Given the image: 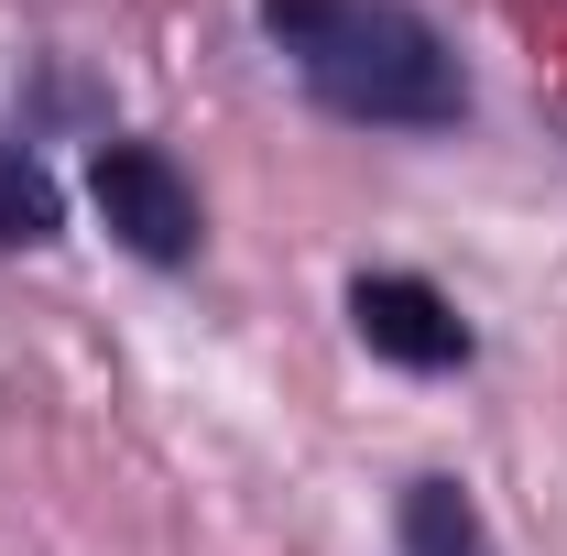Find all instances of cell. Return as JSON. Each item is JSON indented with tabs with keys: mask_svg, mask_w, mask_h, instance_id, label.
I'll use <instances>...</instances> for the list:
<instances>
[{
	"mask_svg": "<svg viewBox=\"0 0 567 556\" xmlns=\"http://www.w3.org/2000/svg\"><path fill=\"white\" fill-rule=\"evenodd\" d=\"M262 33L295 55L306 99L360 132H458L470 121V76L415 0H262Z\"/></svg>",
	"mask_w": 567,
	"mask_h": 556,
	"instance_id": "6da1fadb",
	"label": "cell"
},
{
	"mask_svg": "<svg viewBox=\"0 0 567 556\" xmlns=\"http://www.w3.org/2000/svg\"><path fill=\"white\" fill-rule=\"evenodd\" d=\"M87 197H99V218H110V240L142 251V262H197V240H208L197 186H186V164H175L164 142H99Z\"/></svg>",
	"mask_w": 567,
	"mask_h": 556,
	"instance_id": "7a4b0ae2",
	"label": "cell"
},
{
	"mask_svg": "<svg viewBox=\"0 0 567 556\" xmlns=\"http://www.w3.org/2000/svg\"><path fill=\"white\" fill-rule=\"evenodd\" d=\"M350 328L371 360H393V371H470V317L436 295L425 274H360L350 284Z\"/></svg>",
	"mask_w": 567,
	"mask_h": 556,
	"instance_id": "3957f363",
	"label": "cell"
},
{
	"mask_svg": "<svg viewBox=\"0 0 567 556\" xmlns=\"http://www.w3.org/2000/svg\"><path fill=\"white\" fill-rule=\"evenodd\" d=\"M66 229V186L22 132H0V251H44Z\"/></svg>",
	"mask_w": 567,
	"mask_h": 556,
	"instance_id": "277c9868",
	"label": "cell"
},
{
	"mask_svg": "<svg viewBox=\"0 0 567 556\" xmlns=\"http://www.w3.org/2000/svg\"><path fill=\"white\" fill-rule=\"evenodd\" d=\"M393 535H404V556H492V524H481V502L447 481V470L404 481V513H393Z\"/></svg>",
	"mask_w": 567,
	"mask_h": 556,
	"instance_id": "5b68a950",
	"label": "cell"
}]
</instances>
